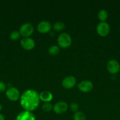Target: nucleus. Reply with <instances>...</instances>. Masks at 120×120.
<instances>
[{
	"label": "nucleus",
	"instance_id": "nucleus-19",
	"mask_svg": "<svg viewBox=\"0 0 120 120\" xmlns=\"http://www.w3.org/2000/svg\"><path fill=\"white\" fill-rule=\"evenodd\" d=\"M42 109L44 111H47V112H48V111H51L53 109V107L50 103H45L42 105Z\"/></svg>",
	"mask_w": 120,
	"mask_h": 120
},
{
	"label": "nucleus",
	"instance_id": "nucleus-8",
	"mask_svg": "<svg viewBox=\"0 0 120 120\" xmlns=\"http://www.w3.org/2000/svg\"><path fill=\"white\" fill-rule=\"evenodd\" d=\"M68 109V104L64 101L58 102L53 107V110L55 113L61 114L64 113Z\"/></svg>",
	"mask_w": 120,
	"mask_h": 120
},
{
	"label": "nucleus",
	"instance_id": "nucleus-22",
	"mask_svg": "<svg viewBox=\"0 0 120 120\" xmlns=\"http://www.w3.org/2000/svg\"><path fill=\"white\" fill-rule=\"evenodd\" d=\"M0 120H5L4 116L1 114H0Z\"/></svg>",
	"mask_w": 120,
	"mask_h": 120
},
{
	"label": "nucleus",
	"instance_id": "nucleus-18",
	"mask_svg": "<svg viewBox=\"0 0 120 120\" xmlns=\"http://www.w3.org/2000/svg\"><path fill=\"white\" fill-rule=\"evenodd\" d=\"M20 32H18V31H13L10 34V38L13 41H16L18 39L20 38Z\"/></svg>",
	"mask_w": 120,
	"mask_h": 120
},
{
	"label": "nucleus",
	"instance_id": "nucleus-21",
	"mask_svg": "<svg viewBox=\"0 0 120 120\" xmlns=\"http://www.w3.org/2000/svg\"><path fill=\"white\" fill-rule=\"evenodd\" d=\"M6 90V85L4 82L0 81V93L4 92Z\"/></svg>",
	"mask_w": 120,
	"mask_h": 120
},
{
	"label": "nucleus",
	"instance_id": "nucleus-2",
	"mask_svg": "<svg viewBox=\"0 0 120 120\" xmlns=\"http://www.w3.org/2000/svg\"><path fill=\"white\" fill-rule=\"evenodd\" d=\"M58 42L59 46L61 48H68L71 44V38L70 35L67 33H62L59 35L58 38Z\"/></svg>",
	"mask_w": 120,
	"mask_h": 120
},
{
	"label": "nucleus",
	"instance_id": "nucleus-7",
	"mask_svg": "<svg viewBox=\"0 0 120 120\" xmlns=\"http://www.w3.org/2000/svg\"><path fill=\"white\" fill-rule=\"evenodd\" d=\"M21 45L26 50H31L34 48L35 43L34 40L31 38L24 37L21 39Z\"/></svg>",
	"mask_w": 120,
	"mask_h": 120
},
{
	"label": "nucleus",
	"instance_id": "nucleus-10",
	"mask_svg": "<svg viewBox=\"0 0 120 120\" xmlns=\"http://www.w3.org/2000/svg\"><path fill=\"white\" fill-rule=\"evenodd\" d=\"M75 83H76V79H75V77L72 76H69L65 77L62 82V86L65 89H67L72 88L75 86Z\"/></svg>",
	"mask_w": 120,
	"mask_h": 120
},
{
	"label": "nucleus",
	"instance_id": "nucleus-16",
	"mask_svg": "<svg viewBox=\"0 0 120 120\" xmlns=\"http://www.w3.org/2000/svg\"><path fill=\"white\" fill-rule=\"evenodd\" d=\"M60 52V48L57 46H52L48 49V52L51 55H56Z\"/></svg>",
	"mask_w": 120,
	"mask_h": 120
},
{
	"label": "nucleus",
	"instance_id": "nucleus-3",
	"mask_svg": "<svg viewBox=\"0 0 120 120\" xmlns=\"http://www.w3.org/2000/svg\"><path fill=\"white\" fill-rule=\"evenodd\" d=\"M97 33L101 36H105L109 34L110 32V27L108 23L101 22L98 24L96 26Z\"/></svg>",
	"mask_w": 120,
	"mask_h": 120
},
{
	"label": "nucleus",
	"instance_id": "nucleus-17",
	"mask_svg": "<svg viewBox=\"0 0 120 120\" xmlns=\"http://www.w3.org/2000/svg\"><path fill=\"white\" fill-rule=\"evenodd\" d=\"M64 28L65 25L62 22H56L54 24V29L56 31H60V30H63Z\"/></svg>",
	"mask_w": 120,
	"mask_h": 120
},
{
	"label": "nucleus",
	"instance_id": "nucleus-5",
	"mask_svg": "<svg viewBox=\"0 0 120 120\" xmlns=\"http://www.w3.org/2000/svg\"><path fill=\"white\" fill-rule=\"evenodd\" d=\"M107 70L110 73L116 74L119 72L120 70V63L116 60L111 59L108 62L107 65Z\"/></svg>",
	"mask_w": 120,
	"mask_h": 120
},
{
	"label": "nucleus",
	"instance_id": "nucleus-12",
	"mask_svg": "<svg viewBox=\"0 0 120 120\" xmlns=\"http://www.w3.org/2000/svg\"><path fill=\"white\" fill-rule=\"evenodd\" d=\"M51 23L48 21H45L40 22L37 26L38 30L42 34L48 32L51 30Z\"/></svg>",
	"mask_w": 120,
	"mask_h": 120
},
{
	"label": "nucleus",
	"instance_id": "nucleus-23",
	"mask_svg": "<svg viewBox=\"0 0 120 120\" xmlns=\"http://www.w3.org/2000/svg\"><path fill=\"white\" fill-rule=\"evenodd\" d=\"M2 105H1V104H0V111H1V110H2Z\"/></svg>",
	"mask_w": 120,
	"mask_h": 120
},
{
	"label": "nucleus",
	"instance_id": "nucleus-9",
	"mask_svg": "<svg viewBox=\"0 0 120 120\" xmlns=\"http://www.w3.org/2000/svg\"><path fill=\"white\" fill-rule=\"evenodd\" d=\"M15 120H36L35 117L31 112L28 111H22L16 116Z\"/></svg>",
	"mask_w": 120,
	"mask_h": 120
},
{
	"label": "nucleus",
	"instance_id": "nucleus-24",
	"mask_svg": "<svg viewBox=\"0 0 120 120\" xmlns=\"http://www.w3.org/2000/svg\"></svg>",
	"mask_w": 120,
	"mask_h": 120
},
{
	"label": "nucleus",
	"instance_id": "nucleus-1",
	"mask_svg": "<svg viewBox=\"0 0 120 120\" xmlns=\"http://www.w3.org/2000/svg\"><path fill=\"white\" fill-rule=\"evenodd\" d=\"M40 94L34 90H28L23 93L20 99L21 106L25 111L35 110L40 104Z\"/></svg>",
	"mask_w": 120,
	"mask_h": 120
},
{
	"label": "nucleus",
	"instance_id": "nucleus-4",
	"mask_svg": "<svg viewBox=\"0 0 120 120\" xmlns=\"http://www.w3.org/2000/svg\"><path fill=\"white\" fill-rule=\"evenodd\" d=\"M34 30V28L32 25L30 23H26L21 26L20 29V33L24 37H28L32 34Z\"/></svg>",
	"mask_w": 120,
	"mask_h": 120
},
{
	"label": "nucleus",
	"instance_id": "nucleus-13",
	"mask_svg": "<svg viewBox=\"0 0 120 120\" xmlns=\"http://www.w3.org/2000/svg\"><path fill=\"white\" fill-rule=\"evenodd\" d=\"M53 98V96L51 93L49 91H42L40 94V98L45 103H49L52 100Z\"/></svg>",
	"mask_w": 120,
	"mask_h": 120
},
{
	"label": "nucleus",
	"instance_id": "nucleus-15",
	"mask_svg": "<svg viewBox=\"0 0 120 120\" xmlns=\"http://www.w3.org/2000/svg\"><path fill=\"white\" fill-rule=\"evenodd\" d=\"M98 16L99 19L103 22L104 21H105L107 19V17H108V13L104 9H101L99 11Z\"/></svg>",
	"mask_w": 120,
	"mask_h": 120
},
{
	"label": "nucleus",
	"instance_id": "nucleus-20",
	"mask_svg": "<svg viewBox=\"0 0 120 120\" xmlns=\"http://www.w3.org/2000/svg\"><path fill=\"white\" fill-rule=\"evenodd\" d=\"M70 109L73 112H77L78 110V105L76 103H72L70 105Z\"/></svg>",
	"mask_w": 120,
	"mask_h": 120
},
{
	"label": "nucleus",
	"instance_id": "nucleus-14",
	"mask_svg": "<svg viewBox=\"0 0 120 120\" xmlns=\"http://www.w3.org/2000/svg\"><path fill=\"white\" fill-rule=\"evenodd\" d=\"M74 120H86L85 115L81 111H77L74 115Z\"/></svg>",
	"mask_w": 120,
	"mask_h": 120
},
{
	"label": "nucleus",
	"instance_id": "nucleus-6",
	"mask_svg": "<svg viewBox=\"0 0 120 120\" xmlns=\"http://www.w3.org/2000/svg\"><path fill=\"white\" fill-rule=\"evenodd\" d=\"M20 91L16 88L10 87L7 89L6 91L7 97L11 101H16L20 97Z\"/></svg>",
	"mask_w": 120,
	"mask_h": 120
},
{
	"label": "nucleus",
	"instance_id": "nucleus-11",
	"mask_svg": "<svg viewBox=\"0 0 120 120\" xmlns=\"http://www.w3.org/2000/svg\"><path fill=\"white\" fill-rule=\"evenodd\" d=\"M79 89L81 91L84 93L88 92L91 91L93 88V84L92 82L88 80H84L81 82L80 84L78 85Z\"/></svg>",
	"mask_w": 120,
	"mask_h": 120
}]
</instances>
